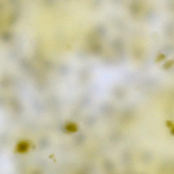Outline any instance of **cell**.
<instances>
[{
	"label": "cell",
	"mask_w": 174,
	"mask_h": 174,
	"mask_svg": "<svg viewBox=\"0 0 174 174\" xmlns=\"http://www.w3.org/2000/svg\"><path fill=\"white\" fill-rule=\"evenodd\" d=\"M166 124L167 127L169 128H172L174 126V124L173 123V122L171 121L167 120L166 122Z\"/></svg>",
	"instance_id": "obj_1"
},
{
	"label": "cell",
	"mask_w": 174,
	"mask_h": 174,
	"mask_svg": "<svg viewBox=\"0 0 174 174\" xmlns=\"http://www.w3.org/2000/svg\"><path fill=\"white\" fill-rule=\"evenodd\" d=\"M170 133H171V135L174 136V126H173V127L172 128Z\"/></svg>",
	"instance_id": "obj_2"
}]
</instances>
